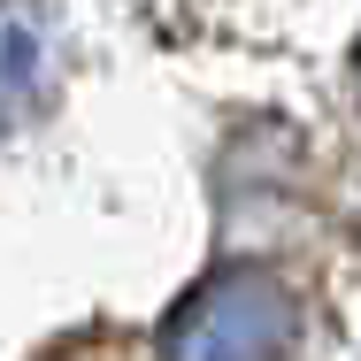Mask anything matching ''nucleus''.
Masks as SVG:
<instances>
[{
    "label": "nucleus",
    "mask_w": 361,
    "mask_h": 361,
    "mask_svg": "<svg viewBox=\"0 0 361 361\" xmlns=\"http://www.w3.org/2000/svg\"><path fill=\"white\" fill-rule=\"evenodd\" d=\"M300 292L277 269H216L161 315V361H285L300 346Z\"/></svg>",
    "instance_id": "obj_1"
},
{
    "label": "nucleus",
    "mask_w": 361,
    "mask_h": 361,
    "mask_svg": "<svg viewBox=\"0 0 361 361\" xmlns=\"http://www.w3.org/2000/svg\"><path fill=\"white\" fill-rule=\"evenodd\" d=\"M47 62H54V31L31 0H0V131L23 123L47 100Z\"/></svg>",
    "instance_id": "obj_2"
}]
</instances>
